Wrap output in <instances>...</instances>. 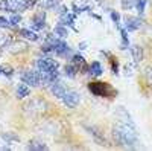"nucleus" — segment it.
<instances>
[{
	"label": "nucleus",
	"instance_id": "obj_1",
	"mask_svg": "<svg viewBox=\"0 0 152 151\" xmlns=\"http://www.w3.org/2000/svg\"><path fill=\"white\" fill-rule=\"evenodd\" d=\"M113 134H114V139H116L117 145H122V147L134 148L135 144L138 142L134 124H126V122L117 124L113 130Z\"/></svg>",
	"mask_w": 152,
	"mask_h": 151
},
{
	"label": "nucleus",
	"instance_id": "obj_2",
	"mask_svg": "<svg viewBox=\"0 0 152 151\" xmlns=\"http://www.w3.org/2000/svg\"><path fill=\"white\" fill-rule=\"evenodd\" d=\"M88 90H90L94 96H110L113 93V89L105 84V82H100V81H94L88 84Z\"/></svg>",
	"mask_w": 152,
	"mask_h": 151
},
{
	"label": "nucleus",
	"instance_id": "obj_3",
	"mask_svg": "<svg viewBox=\"0 0 152 151\" xmlns=\"http://www.w3.org/2000/svg\"><path fill=\"white\" fill-rule=\"evenodd\" d=\"M37 67L40 72H53L58 69V63L52 58H40L37 61Z\"/></svg>",
	"mask_w": 152,
	"mask_h": 151
},
{
	"label": "nucleus",
	"instance_id": "obj_4",
	"mask_svg": "<svg viewBox=\"0 0 152 151\" xmlns=\"http://www.w3.org/2000/svg\"><path fill=\"white\" fill-rule=\"evenodd\" d=\"M21 81L31 84V85H38L41 82V72H37V70H28L21 75Z\"/></svg>",
	"mask_w": 152,
	"mask_h": 151
},
{
	"label": "nucleus",
	"instance_id": "obj_5",
	"mask_svg": "<svg viewBox=\"0 0 152 151\" xmlns=\"http://www.w3.org/2000/svg\"><path fill=\"white\" fill-rule=\"evenodd\" d=\"M52 46H53V52H55V55L56 57H67V55H70V49H69V46H67V43H64L62 40H53V43H52Z\"/></svg>",
	"mask_w": 152,
	"mask_h": 151
},
{
	"label": "nucleus",
	"instance_id": "obj_6",
	"mask_svg": "<svg viewBox=\"0 0 152 151\" xmlns=\"http://www.w3.org/2000/svg\"><path fill=\"white\" fill-rule=\"evenodd\" d=\"M79 99H81V96L78 92H66V95L62 96V102L69 108H75L79 104Z\"/></svg>",
	"mask_w": 152,
	"mask_h": 151
},
{
	"label": "nucleus",
	"instance_id": "obj_7",
	"mask_svg": "<svg viewBox=\"0 0 152 151\" xmlns=\"http://www.w3.org/2000/svg\"><path fill=\"white\" fill-rule=\"evenodd\" d=\"M44 20H46V12L44 11H38L32 18V29L34 31H40L44 28Z\"/></svg>",
	"mask_w": 152,
	"mask_h": 151
},
{
	"label": "nucleus",
	"instance_id": "obj_8",
	"mask_svg": "<svg viewBox=\"0 0 152 151\" xmlns=\"http://www.w3.org/2000/svg\"><path fill=\"white\" fill-rule=\"evenodd\" d=\"M50 92L53 93V96H56V98H61L62 99V96L66 95V87H64V84L62 82H59L58 80L55 81V82H52L50 84Z\"/></svg>",
	"mask_w": 152,
	"mask_h": 151
},
{
	"label": "nucleus",
	"instance_id": "obj_9",
	"mask_svg": "<svg viewBox=\"0 0 152 151\" xmlns=\"http://www.w3.org/2000/svg\"><path fill=\"white\" fill-rule=\"evenodd\" d=\"M142 26V20L138 17H126L125 20V29L126 31H137L138 28Z\"/></svg>",
	"mask_w": 152,
	"mask_h": 151
},
{
	"label": "nucleus",
	"instance_id": "obj_10",
	"mask_svg": "<svg viewBox=\"0 0 152 151\" xmlns=\"http://www.w3.org/2000/svg\"><path fill=\"white\" fill-rule=\"evenodd\" d=\"M131 54H132V58L135 63H140L143 60V49L140 46H137V44L131 46Z\"/></svg>",
	"mask_w": 152,
	"mask_h": 151
},
{
	"label": "nucleus",
	"instance_id": "obj_11",
	"mask_svg": "<svg viewBox=\"0 0 152 151\" xmlns=\"http://www.w3.org/2000/svg\"><path fill=\"white\" fill-rule=\"evenodd\" d=\"M29 93H31V89L28 87V84H26V82H21V84H18V87H17V98H18V99H21V98H26Z\"/></svg>",
	"mask_w": 152,
	"mask_h": 151
},
{
	"label": "nucleus",
	"instance_id": "obj_12",
	"mask_svg": "<svg viewBox=\"0 0 152 151\" xmlns=\"http://www.w3.org/2000/svg\"><path fill=\"white\" fill-rule=\"evenodd\" d=\"M20 35L24 37V38H28V40H31V41L38 40V35H37V32H35L34 29H26V28H23V29H20Z\"/></svg>",
	"mask_w": 152,
	"mask_h": 151
},
{
	"label": "nucleus",
	"instance_id": "obj_13",
	"mask_svg": "<svg viewBox=\"0 0 152 151\" xmlns=\"http://www.w3.org/2000/svg\"><path fill=\"white\" fill-rule=\"evenodd\" d=\"M28 150H35V151H43V150H47V145L40 142V141H31L28 144Z\"/></svg>",
	"mask_w": 152,
	"mask_h": 151
},
{
	"label": "nucleus",
	"instance_id": "obj_14",
	"mask_svg": "<svg viewBox=\"0 0 152 151\" xmlns=\"http://www.w3.org/2000/svg\"><path fill=\"white\" fill-rule=\"evenodd\" d=\"M9 2H11L12 11H24V9H28L24 0H9Z\"/></svg>",
	"mask_w": 152,
	"mask_h": 151
},
{
	"label": "nucleus",
	"instance_id": "obj_15",
	"mask_svg": "<svg viewBox=\"0 0 152 151\" xmlns=\"http://www.w3.org/2000/svg\"><path fill=\"white\" fill-rule=\"evenodd\" d=\"M2 139L6 142V144H14L18 141V136L12 131H6V133H2Z\"/></svg>",
	"mask_w": 152,
	"mask_h": 151
},
{
	"label": "nucleus",
	"instance_id": "obj_16",
	"mask_svg": "<svg viewBox=\"0 0 152 151\" xmlns=\"http://www.w3.org/2000/svg\"><path fill=\"white\" fill-rule=\"evenodd\" d=\"M72 63H73V64L78 67V69H85V67H87V66H85V60H84V57L79 55V54L72 57Z\"/></svg>",
	"mask_w": 152,
	"mask_h": 151
},
{
	"label": "nucleus",
	"instance_id": "obj_17",
	"mask_svg": "<svg viewBox=\"0 0 152 151\" xmlns=\"http://www.w3.org/2000/svg\"><path fill=\"white\" fill-rule=\"evenodd\" d=\"M61 24H69V26H73V21H75V15L73 14H69V11L61 14Z\"/></svg>",
	"mask_w": 152,
	"mask_h": 151
},
{
	"label": "nucleus",
	"instance_id": "obj_18",
	"mask_svg": "<svg viewBox=\"0 0 152 151\" xmlns=\"http://www.w3.org/2000/svg\"><path fill=\"white\" fill-rule=\"evenodd\" d=\"M88 130H90L88 133L94 136V139H96V142H99V145H104V144H105V137H102V134L99 133L97 128H94V127H88Z\"/></svg>",
	"mask_w": 152,
	"mask_h": 151
},
{
	"label": "nucleus",
	"instance_id": "obj_19",
	"mask_svg": "<svg viewBox=\"0 0 152 151\" xmlns=\"http://www.w3.org/2000/svg\"><path fill=\"white\" fill-rule=\"evenodd\" d=\"M102 66H100V63H97V61H94V63H91V66H90V73L93 75V77H100L102 75Z\"/></svg>",
	"mask_w": 152,
	"mask_h": 151
},
{
	"label": "nucleus",
	"instance_id": "obj_20",
	"mask_svg": "<svg viewBox=\"0 0 152 151\" xmlns=\"http://www.w3.org/2000/svg\"><path fill=\"white\" fill-rule=\"evenodd\" d=\"M76 72H78V67H76L73 63H72V64H66V67H64V73L67 75L69 78H75V77H76Z\"/></svg>",
	"mask_w": 152,
	"mask_h": 151
},
{
	"label": "nucleus",
	"instance_id": "obj_21",
	"mask_svg": "<svg viewBox=\"0 0 152 151\" xmlns=\"http://www.w3.org/2000/svg\"><path fill=\"white\" fill-rule=\"evenodd\" d=\"M55 35L61 37V38H66V37L69 35V31H67V28H64V24H58V26L55 28Z\"/></svg>",
	"mask_w": 152,
	"mask_h": 151
},
{
	"label": "nucleus",
	"instance_id": "obj_22",
	"mask_svg": "<svg viewBox=\"0 0 152 151\" xmlns=\"http://www.w3.org/2000/svg\"><path fill=\"white\" fill-rule=\"evenodd\" d=\"M61 5V0H44V6L47 9H56Z\"/></svg>",
	"mask_w": 152,
	"mask_h": 151
},
{
	"label": "nucleus",
	"instance_id": "obj_23",
	"mask_svg": "<svg viewBox=\"0 0 152 151\" xmlns=\"http://www.w3.org/2000/svg\"><path fill=\"white\" fill-rule=\"evenodd\" d=\"M11 50L14 54H17V52H24V50H28V46L24 44V43H15L14 46H11Z\"/></svg>",
	"mask_w": 152,
	"mask_h": 151
},
{
	"label": "nucleus",
	"instance_id": "obj_24",
	"mask_svg": "<svg viewBox=\"0 0 152 151\" xmlns=\"http://www.w3.org/2000/svg\"><path fill=\"white\" fill-rule=\"evenodd\" d=\"M134 8L140 12V14H143L145 12V8H146V0H135V5Z\"/></svg>",
	"mask_w": 152,
	"mask_h": 151
},
{
	"label": "nucleus",
	"instance_id": "obj_25",
	"mask_svg": "<svg viewBox=\"0 0 152 151\" xmlns=\"http://www.w3.org/2000/svg\"><path fill=\"white\" fill-rule=\"evenodd\" d=\"M134 5H135V0H122V8L126 9V11L132 9Z\"/></svg>",
	"mask_w": 152,
	"mask_h": 151
},
{
	"label": "nucleus",
	"instance_id": "obj_26",
	"mask_svg": "<svg viewBox=\"0 0 152 151\" xmlns=\"http://www.w3.org/2000/svg\"><path fill=\"white\" fill-rule=\"evenodd\" d=\"M0 9L2 11H12L9 0H0Z\"/></svg>",
	"mask_w": 152,
	"mask_h": 151
},
{
	"label": "nucleus",
	"instance_id": "obj_27",
	"mask_svg": "<svg viewBox=\"0 0 152 151\" xmlns=\"http://www.w3.org/2000/svg\"><path fill=\"white\" fill-rule=\"evenodd\" d=\"M9 21H11V24H12V26H15V24H18V23L21 21V17H20V14H12V15H11V18H9Z\"/></svg>",
	"mask_w": 152,
	"mask_h": 151
},
{
	"label": "nucleus",
	"instance_id": "obj_28",
	"mask_svg": "<svg viewBox=\"0 0 152 151\" xmlns=\"http://www.w3.org/2000/svg\"><path fill=\"white\" fill-rule=\"evenodd\" d=\"M145 75H146V82L149 85H152V67H148L145 70Z\"/></svg>",
	"mask_w": 152,
	"mask_h": 151
},
{
	"label": "nucleus",
	"instance_id": "obj_29",
	"mask_svg": "<svg viewBox=\"0 0 152 151\" xmlns=\"http://www.w3.org/2000/svg\"><path fill=\"white\" fill-rule=\"evenodd\" d=\"M111 18H113V21L116 23L117 26H119V24H120V14H119V12H116V11H113V12H111Z\"/></svg>",
	"mask_w": 152,
	"mask_h": 151
},
{
	"label": "nucleus",
	"instance_id": "obj_30",
	"mask_svg": "<svg viewBox=\"0 0 152 151\" xmlns=\"http://www.w3.org/2000/svg\"><path fill=\"white\" fill-rule=\"evenodd\" d=\"M12 24L9 20H6L5 17H0V28H11Z\"/></svg>",
	"mask_w": 152,
	"mask_h": 151
},
{
	"label": "nucleus",
	"instance_id": "obj_31",
	"mask_svg": "<svg viewBox=\"0 0 152 151\" xmlns=\"http://www.w3.org/2000/svg\"><path fill=\"white\" fill-rule=\"evenodd\" d=\"M132 72H134V66H132V64H126V66H125V73H126V75H131Z\"/></svg>",
	"mask_w": 152,
	"mask_h": 151
},
{
	"label": "nucleus",
	"instance_id": "obj_32",
	"mask_svg": "<svg viewBox=\"0 0 152 151\" xmlns=\"http://www.w3.org/2000/svg\"><path fill=\"white\" fill-rule=\"evenodd\" d=\"M2 70H3V73H5V75H12V69H11L9 66H3V67H2Z\"/></svg>",
	"mask_w": 152,
	"mask_h": 151
},
{
	"label": "nucleus",
	"instance_id": "obj_33",
	"mask_svg": "<svg viewBox=\"0 0 152 151\" xmlns=\"http://www.w3.org/2000/svg\"><path fill=\"white\" fill-rule=\"evenodd\" d=\"M56 11L59 12V15H61V14H64V12H67V8H66L64 5H59V6L56 8Z\"/></svg>",
	"mask_w": 152,
	"mask_h": 151
},
{
	"label": "nucleus",
	"instance_id": "obj_34",
	"mask_svg": "<svg viewBox=\"0 0 152 151\" xmlns=\"http://www.w3.org/2000/svg\"><path fill=\"white\" fill-rule=\"evenodd\" d=\"M24 3H26V6H28V8H32V6H35L37 0H24Z\"/></svg>",
	"mask_w": 152,
	"mask_h": 151
},
{
	"label": "nucleus",
	"instance_id": "obj_35",
	"mask_svg": "<svg viewBox=\"0 0 152 151\" xmlns=\"http://www.w3.org/2000/svg\"><path fill=\"white\" fill-rule=\"evenodd\" d=\"M81 50H84V49H87V41H82V43H79V46H78Z\"/></svg>",
	"mask_w": 152,
	"mask_h": 151
},
{
	"label": "nucleus",
	"instance_id": "obj_36",
	"mask_svg": "<svg viewBox=\"0 0 152 151\" xmlns=\"http://www.w3.org/2000/svg\"><path fill=\"white\" fill-rule=\"evenodd\" d=\"M0 73H3V70H2V67H0Z\"/></svg>",
	"mask_w": 152,
	"mask_h": 151
}]
</instances>
